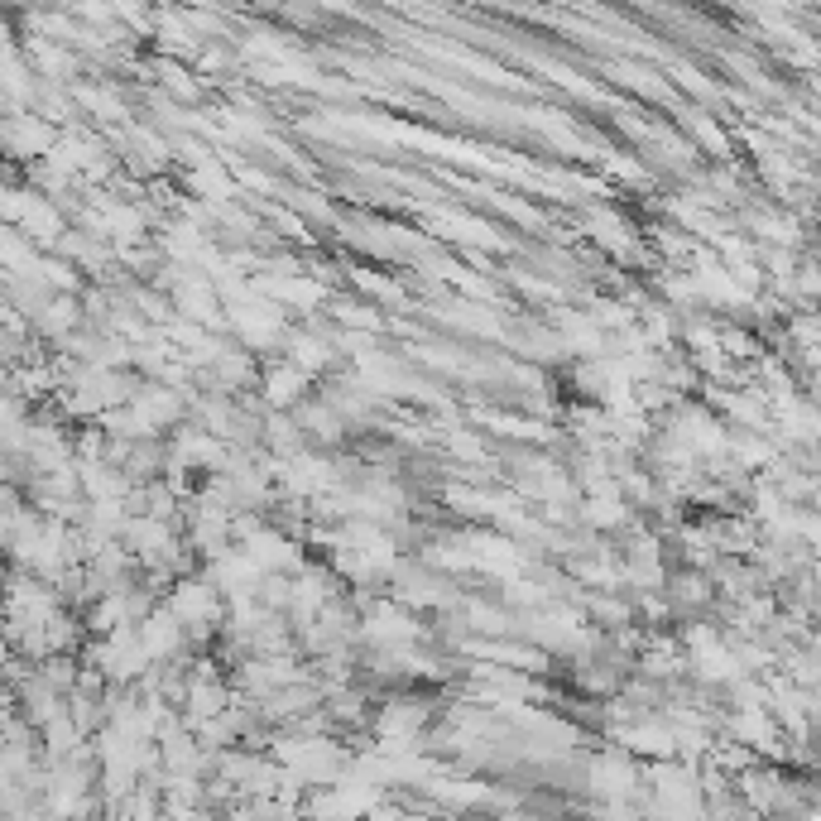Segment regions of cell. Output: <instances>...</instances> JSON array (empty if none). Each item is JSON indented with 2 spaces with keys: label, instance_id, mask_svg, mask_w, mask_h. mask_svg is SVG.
I'll return each instance as SVG.
<instances>
[{
  "label": "cell",
  "instance_id": "obj_1",
  "mask_svg": "<svg viewBox=\"0 0 821 821\" xmlns=\"http://www.w3.org/2000/svg\"><path fill=\"white\" fill-rule=\"evenodd\" d=\"M303 380H308V375H298L293 365H279V370H269V380H265L269 404H293V399L303 394Z\"/></svg>",
  "mask_w": 821,
  "mask_h": 821
}]
</instances>
